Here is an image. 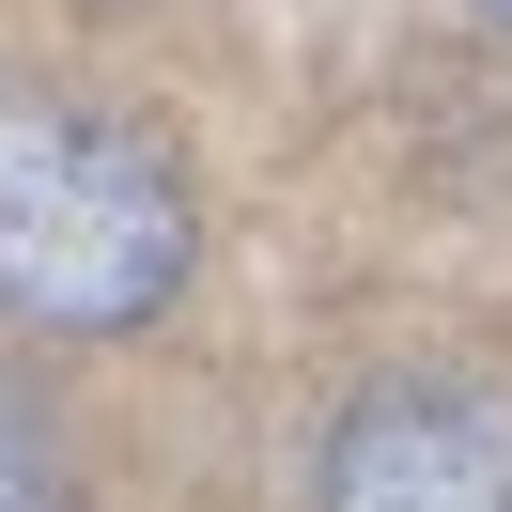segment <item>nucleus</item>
<instances>
[{
	"label": "nucleus",
	"mask_w": 512,
	"mask_h": 512,
	"mask_svg": "<svg viewBox=\"0 0 512 512\" xmlns=\"http://www.w3.org/2000/svg\"><path fill=\"white\" fill-rule=\"evenodd\" d=\"M202 218L187 171L140 125L47 94V78H0V311L63 326V342H125L171 311Z\"/></svg>",
	"instance_id": "1"
},
{
	"label": "nucleus",
	"mask_w": 512,
	"mask_h": 512,
	"mask_svg": "<svg viewBox=\"0 0 512 512\" xmlns=\"http://www.w3.org/2000/svg\"><path fill=\"white\" fill-rule=\"evenodd\" d=\"M0 512H78L63 466H47V419L16 404V373H0Z\"/></svg>",
	"instance_id": "3"
},
{
	"label": "nucleus",
	"mask_w": 512,
	"mask_h": 512,
	"mask_svg": "<svg viewBox=\"0 0 512 512\" xmlns=\"http://www.w3.org/2000/svg\"><path fill=\"white\" fill-rule=\"evenodd\" d=\"M481 16H497V32H512V0H481Z\"/></svg>",
	"instance_id": "4"
},
{
	"label": "nucleus",
	"mask_w": 512,
	"mask_h": 512,
	"mask_svg": "<svg viewBox=\"0 0 512 512\" xmlns=\"http://www.w3.org/2000/svg\"><path fill=\"white\" fill-rule=\"evenodd\" d=\"M311 512H512V388L388 373L326 419Z\"/></svg>",
	"instance_id": "2"
}]
</instances>
